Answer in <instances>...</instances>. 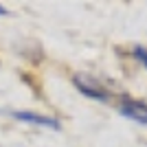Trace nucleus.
Segmentation results:
<instances>
[{
	"instance_id": "1",
	"label": "nucleus",
	"mask_w": 147,
	"mask_h": 147,
	"mask_svg": "<svg viewBox=\"0 0 147 147\" xmlns=\"http://www.w3.org/2000/svg\"><path fill=\"white\" fill-rule=\"evenodd\" d=\"M73 84H75V88H77L84 97L94 99V101H110V92L105 90L94 77H88V75H75Z\"/></svg>"
},
{
	"instance_id": "3",
	"label": "nucleus",
	"mask_w": 147,
	"mask_h": 147,
	"mask_svg": "<svg viewBox=\"0 0 147 147\" xmlns=\"http://www.w3.org/2000/svg\"><path fill=\"white\" fill-rule=\"evenodd\" d=\"M13 119L24 123H33V125H40V127H51V129H59L61 123L55 117H49V114H37V112H24V110H16L11 112Z\"/></svg>"
},
{
	"instance_id": "2",
	"label": "nucleus",
	"mask_w": 147,
	"mask_h": 147,
	"mask_svg": "<svg viewBox=\"0 0 147 147\" xmlns=\"http://www.w3.org/2000/svg\"><path fill=\"white\" fill-rule=\"evenodd\" d=\"M119 112L125 119L138 123V125H147V103L145 101H138V99L123 94L121 101H119Z\"/></svg>"
},
{
	"instance_id": "4",
	"label": "nucleus",
	"mask_w": 147,
	"mask_h": 147,
	"mask_svg": "<svg viewBox=\"0 0 147 147\" xmlns=\"http://www.w3.org/2000/svg\"><path fill=\"white\" fill-rule=\"evenodd\" d=\"M134 57L147 68V49H143V46H136V49H134Z\"/></svg>"
},
{
	"instance_id": "5",
	"label": "nucleus",
	"mask_w": 147,
	"mask_h": 147,
	"mask_svg": "<svg viewBox=\"0 0 147 147\" xmlns=\"http://www.w3.org/2000/svg\"><path fill=\"white\" fill-rule=\"evenodd\" d=\"M0 16H7V9H5L2 5H0Z\"/></svg>"
}]
</instances>
